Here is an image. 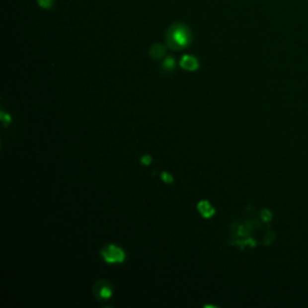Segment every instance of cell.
I'll list each match as a JSON object with an SVG mask.
<instances>
[{"label": "cell", "mask_w": 308, "mask_h": 308, "mask_svg": "<svg viewBox=\"0 0 308 308\" xmlns=\"http://www.w3.org/2000/svg\"><path fill=\"white\" fill-rule=\"evenodd\" d=\"M165 40H166L167 47L171 50L179 51L187 48L192 44L193 34L188 25L183 23H175L167 29L165 34Z\"/></svg>", "instance_id": "1"}, {"label": "cell", "mask_w": 308, "mask_h": 308, "mask_svg": "<svg viewBox=\"0 0 308 308\" xmlns=\"http://www.w3.org/2000/svg\"><path fill=\"white\" fill-rule=\"evenodd\" d=\"M101 256L107 264H121L125 260V253L116 244H107L101 249Z\"/></svg>", "instance_id": "2"}, {"label": "cell", "mask_w": 308, "mask_h": 308, "mask_svg": "<svg viewBox=\"0 0 308 308\" xmlns=\"http://www.w3.org/2000/svg\"><path fill=\"white\" fill-rule=\"evenodd\" d=\"M93 294L98 300H108L112 296V287L106 281H98L93 287Z\"/></svg>", "instance_id": "3"}, {"label": "cell", "mask_w": 308, "mask_h": 308, "mask_svg": "<svg viewBox=\"0 0 308 308\" xmlns=\"http://www.w3.org/2000/svg\"><path fill=\"white\" fill-rule=\"evenodd\" d=\"M179 65L187 71H195L198 70L199 68V62L194 56L185 54V56L182 57L181 62H179Z\"/></svg>", "instance_id": "4"}, {"label": "cell", "mask_w": 308, "mask_h": 308, "mask_svg": "<svg viewBox=\"0 0 308 308\" xmlns=\"http://www.w3.org/2000/svg\"><path fill=\"white\" fill-rule=\"evenodd\" d=\"M198 211L200 212V215L204 217V218H211V217L215 216L216 213L215 207H213L207 200H202L199 202Z\"/></svg>", "instance_id": "5"}, {"label": "cell", "mask_w": 308, "mask_h": 308, "mask_svg": "<svg viewBox=\"0 0 308 308\" xmlns=\"http://www.w3.org/2000/svg\"><path fill=\"white\" fill-rule=\"evenodd\" d=\"M165 52H166V48L161 44H154L153 46L150 48V56L152 57L153 59L161 58V57L165 56Z\"/></svg>", "instance_id": "6"}, {"label": "cell", "mask_w": 308, "mask_h": 308, "mask_svg": "<svg viewBox=\"0 0 308 308\" xmlns=\"http://www.w3.org/2000/svg\"><path fill=\"white\" fill-rule=\"evenodd\" d=\"M162 68L166 71H172L175 69V59L172 57H167L164 63H162Z\"/></svg>", "instance_id": "7"}, {"label": "cell", "mask_w": 308, "mask_h": 308, "mask_svg": "<svg viewBox=\"0 0 308 308\" xmlns=\"http://www.w3.org/2000/svg\"><path fill=\"white\" fill-rule=\"evenodd\" d=\"M38 4L42 8H51L53 5V0H38Z\"/></svg>", "instance_id": "8"}, {"label": "cell", "mask_w": 308, "mask_h": 308, "mask_svg": "<svg viewBox=\"0 0 308 308\" xmlns=\"http://www.w3.org/2000/svg\"><path fill=\"white\" fill-rule=\"evenodd\" d=\"M0 119H1L2 123H4L5 125L8 124L11 122V117L8 116L7 113H5L4 111H1V112H0Z\"/></svg>", "instance_id": "9"}, {"label": "cell", "mask_w": 308, "mask_h": 308, "mask_svg": "<svg viewBox=\"0 0 308 308\" xmlns=\"http://www.w3.org/2000/svg\"><path fill=\"white\" fill-rule=\"evenodd\" d=\"M161 179L165 182V183H169V184L172 183V182H173V177L170 175V173H167V172H162L161 173Z\"/></svg>", "instance_id": "10"}, {"label": "cell", "mask_w": 308, "mask_h": 308, "mask_svg": "<svg viewBox=\"0 0 308 308\" xmlns=\"http://www.w3.org/2000/svg\"><path fill=\"white\" fill-rule=\"evenodd\" d=\"M151 162H152V156H151L150 154H145V155L141 158L142 165H150Z\"/></svg>", "instance_id": "11"}]
</instances>
